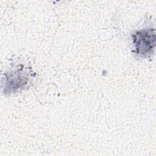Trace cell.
<instances>
[{
    "instance_id": "1",
    "label": "cell",
    "mask_w": 156,
    "mask_h": 156,
    "mask_svg": "<svg viewBox=\"0 0 156 156\" xmlns=\"http://www.w3.org/2000/svg\"><path fill=\"white\" fill-rule=\"evenodd\" d=\"M133 40L135 49L138 54H149L152 52L155 47V30L149 29L137 31L133 35Z\"/></svg>"
}]
</instances>
